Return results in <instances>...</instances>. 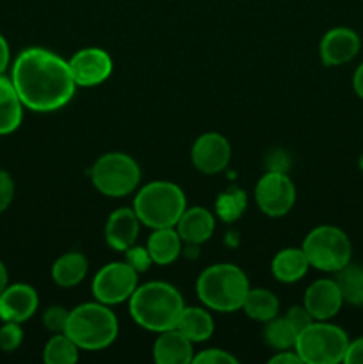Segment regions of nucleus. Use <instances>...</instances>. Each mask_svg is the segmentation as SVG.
<instances>
[{
  "mask_svg": "<svg viewBox=\"0 0 363 364\" xmlns=\"http://www.w3.org/2000/svg\"><path fill=\"white\" fill-rule=\"evenodd\" d=\"M11 80L25 109L34 112L59 110L77 89L66 60L39 46L20 52L13 63Z\"/></svg>",
  "mask_w": 363,
  "mask_h": 364,
  "instance_id": "1",
  "label": "nucleus"
},
{
  "mask_svg": "<svg viewBox=\"0 0 363 364\" xmlns=\"http://www.w3.org/2000/svg\"><path fill=\"white\" fill-rule=\"evenodd\" d=\"M128 306L134 322L152 333L174 329L185 308L180 291L164 281L139 284L128 299Z\"/></svg>",
  "mask_w": 363,
  "mask_h": 364,
  "instance_id": "2",
  "label": "nucleus"
},
{
  "mask_svg": "<svg viewBox=\"0 0 363 364\" xmlns=\"http://www.w3.org/2000/svg\"><path fill=\"white\" fill-rule=\"evenodd\" d=\"M249 288L244 270L233 263H216L203 270L196 281V294L201 304L219 313L242 309Z\"/></svg>",
  "mask_w": 363,
  "mask_h": 364,
  "instance_id": "3",
  "label": "nucleus"
},
{
  "mask_svg": "<svg viewBox=\"0 0 363 364\" xmlns=\"http://www.w3.org/2000/svg\"><path fill=\"white\" fill-rule=\"evenodd\" d=\"M117 318L110 306L102 302H85L70 311L64 334L82 350H103L117 338Z\"/></svg>",
  "mask_w": 363,
  "mask_h": 364,
  "instance_id": "4",
  "label": "nucleus"
},
{
  "mask_svg": "<svg viewBox=\"0 0 363 364\" xmlns=\"http://www.w3.org/2000/svg\"><path fill=\"white\" fill-rule=\"evenodd\" d=\"M187 208L184 191L173 181H152L139 188L134 199V212L139 220L152 230L174 228Z\"/></svg>",
  "mask_w": 363,
  "mask_h": 364,
  "instance_id": "5",
  "label": "nucleus"
},
{
  "mask_svg": "<svg viewBox=\"0 0 363 364\" xmlns=\"http://www.w3.org/2000/svg\"><path fill=\"white\" fill-rule=\"evenodd\" d=\"M349 347V336L342 327L327 320H313L298 334L294 350L305 364L344 363Z\"/></svg>",
  "mask_w": 363,
  "mask_h": 364,
  "instance_id": "6",
  "label": "nucleus"
},
{
  "mask_svg": "<svg viewBox=\"0 0 363 364\" xmlns=\"http://www.w3.org/2000/svg\"><path fill=\"white\" fill-rule=\"evenodd\" d=\"M301 249L310 267L322 272H338L352 259V244L345 231L330 224L313 228L306 235Z\"/></svg>",
  "mask_w": 363,
  "mask_h": 364,
  "instance_id": "7",
  "label": "nucleus"
},
{
  "mask_svg": "<svg viewBox=\"0 0 363 364\" xmlns=\"http://www.w3.org/2000/svg\"><path fill=\"white\" fill-rule=\"evenodd\" d=\"M141 167L130 155L110 151L100 156L91 167V183L107 198H125L139 187Z\"/></svg>",
  "mask_w": 363,
  "mask_h": 364,
  "instance_id": "8",
  "label": "nucleus"
},
{
  "mask_svg": "<svg viewBox=\"0 0 363 364\" xmlns=\"http://www.w3.org/2000/svg\"><path fill=\"white\" fill-rule=\"evenodd\" d=\"M139 274L127 262L107 263L96 272L91 290L98 302L107 306H116L128 301L139 287Z\"/></svg>",
  "mask_w": 363,
  "mask_h": 364,
  "instance_id": "9",
  "label": "nucleus"
},
{
  "mask_svg": "<svg viewBox=\"0 0 363 364\" xmlns=\"http://www.w3.org/2000/svg\"><path fill=\"white\" fill-rule=\"evenodd\" d=\"M295 185L285 171H269L255 187V201L260 212L269 217H283L295 203Z\"/></svg>",
  "mask_w": 363,
  "mask_h": 364,
  "instance_id": "10",
  "label": "nucleus"
},
{
  "mask_svg": "<svg viewBox=\"0 0 363 364\" xmlns=\"http://www.w3.org/2000/svg\"><path fill=\"white\" fill-rule=\"evenodd\" d=\"M68 66L75 84L82 87H93L103 84L112 75L114 64L105 50L89 46L73 53V57L68 60Z\"/></svg>",
  "mask_w": 363,
  "mask_h": 364,
  "instance_id": "11",
  "label": "nucleus"
},
{
  "mask_svg": "<svg viewBox=\"0 0 363 364\" xmlns=\"http://www.w3.org/2000/svg\"><path fill=\"white\" fill-rule=\"evenodd\" d=\"M231 146L224 135L206 132L199 135L191 149L192 166L203 174H217L230 164Z\"/></svg>",
  "mask_w": 363,
  "mask_h": 364,
  "instance_id": "12",
  "label": "nucleus"
},
{
  "mask_svg": "<svg viewBox=\"0 0 363 364\" xmlns=\"http://www.w3.org/2000/svg\"><path fill=\"white\" fill-rule=\"evenodd\" d=\"M362 48L358 32L347 27H335L322 36L319 45V55L324 66H342L354 59Z\"/></svg>",
  "mask_w": 363,
  "mask_h": 364,
  "instance_id": "13",
  "label": "nucleus"
},
{
  "mask_svg": "<svg viewBox=\"0 0 363 364\" xmlns=\"http://www.w3.org/2000/svg\"><path fill=\"white\" fill-rule=\"evenodd\" d=\"M38 291L25 283L7 284L0 294V320L23 323L38 311Z\"/></svg>",
  "mask_w": 363,
  "mask_h": 364,
  "instance_id": "14",
  "label": "nucleus"
},
{
  "mask_svg": "<svg viewBox=\"0 0 363 364\" xmlns=\"http://www.w3.org/2000/svg\"><path fill=\"white\" fill-rule=\"evenodd\" d=\"M302 306L313 320H331L344 306L340 288L335 279H317L306 288Z\"/></svg>",
  "mask_w": 363,
  "mask_h": 364,
  "instance_id": "15",
  "label": "nucleus"
},
{
  "mask_svg": "<svg viewBox=\"0 0 363 364\" xmlns=\"http://www.w3.org/2000/svg\"><path fill=\"white\" fill-rule=\"evenodd\" d=\"M139 224H141V220H139L134 208H117L116 212L110 213L105 230H103L107 245L112 247L114 251L125 252L137 240Z\"/></svg>",
  "mask_w": 363,
  "mask_h": 364,
  "instance_id": "16",
  "label": "nucleus"
},
{
  "mask_svg": "<svg viewBox=\"0 0 363 364\" xmlns=\"http://www.w3.org/2000/svg\"><path fill=\"white\" fill-rule=\"evenodd\" d=\"M194 358L192 341L174 329L159 333L153 343V359L157 364H189Z\"/></svg>",
  "mask_w": 363,
  "mask_h": 364,
  "instance_id": "17",
  "label": "nucleus"
},
{
  "mask_svg": "<svg viewBox=\"0 0 363 364\" xmlns=\"http://www.w3.org/2000/svg\"><path fill=\"white\" fill-rule=\"evenodd\" d=\"M174 230L180 235L182 242L199 245L214 235L216 219L210 213V210L203 208V206H192V208H185Z\"/></svg>",
  "mask_w": 363,
  "mask_h": 364,
  "instance_id": "18",
  "label": "nucleus"
},
{
  "mask_svg": "<svg viewBox=\"0 0 363 364\" xmlns=\"http://www.w3.org/2000/svg\"><path fill=\"white\" fill-rule=\"evenodd\" d=\"M310 269V262L306 258L305 251L301 247H287L281 249L276 256L273 258V276L276 277L280 283H298L306 276Z\"/></svg>",
  "mask_w": 363,
  "mask_h": 364,
  "instance_id": "19",
  "label": "nucleus"
},
{
  "mask_svg": "<svg viewBox=\"0 0 363 364\" xmlns=\"http://www.w3.org/2000/svg\"><path fill=\"white\" fill-rule=\"evenodd\" d=\"M23 117V103L14 89L13 80L0 75V135L13 134Z\"/></svg>",
  "mask_w": 363,
  "mask_h": 364,
  "instance_id": "20",
  "label": "nucleus"
},
{
  "mask_svg": "<svg viewBox=\"0 0 363 364\" xmlns=\"http://www.w3.org/2000/svg\"><path fill=\"white\" fill-rule=\"evenodd\" d=\"M152 262L157 265H171L177 262L182 252V238L174 228H159L153 230L146 244Z\"/></svg>",
  "mask_w": 363,
  "mask_h": 364,
  "instance_id": "21",
  "label": "nucleus"
},
{
  "mask_svg": "<svg viewBox=\"0 0 363 364\" xmlns=\"http://www.w3.org/2000/svg\"><path fill=\"white\" fill-rule=\"evenodd\" d=\"M177 329L184 336H187L192 343H201L210 340L214 334V318L210 311L205 308H196V306H185L180 318L177 322Z\"/></svg>",
  "mask_w": 363,
  "mask_h": 364,
  "instance_id": "22",
  "label": "nucleus"
},
{
  "mask_svg": "<svg viewBox=\"0 0 363 364\" xmlns=\"http://www.w3.org/2000/svg\"><path fill=\"white\" fill-rule=\"evenodd\" d=\"M88 269V258L82 252H66L53 262L52 279L53 283L63 288L77 287L78 283L84 281Z\"/></svg>",
  "mask_w": 363,
  "mask_h": 364,
  "instance_id": "23",
  "label": "nucleus"
},
{
  "mask_svg": "<svg viewBox=\"0 0 363 364\" xmlns=\"http://www.w3.org/2000/svg\"><path fill=\"white\" fill-rule=\"evenodd\" d=\"M242 309L251 320L265 323L280 315V301L265 288H249Z\"/></svg>",
  "mask_w": 363,
  "mask_h": 364,
  "instance_id": "24",
  "label": "nucleus"
},
{
  "mask_svg": "<svg viewBox=\"0 0 363 364\" xmlns=\"http://www.w3.org/2000/svg\"><path fill=\"white\" fill-rule=\"evenodd\" d=\"M335 277L345 304L363 306V267L349 262Z\"/></svg>",
  "mask_w": 363,
  "mask_h": 364,
  "instance_id": "25",
  "label": "nucleus"
},
{
  "mask_svg": "<svg viewBox=\"0 0 363 364\" xmlns=\"http://www.w3.org/2000/svg\"><path fill=\"white\" fill-rule=\"evenodd\" d=\"M78 350L80 348L68 334L57 333L46 341L43 361L46 364H75L78 361Z\"/></svg>",
  "mask_w": 363,
  "mask_h": 364,
  "instance_id": "26",
  "label": "nucleus"
},
{
  "mask_svg": "<svg viewBox=\"0 0 363 364\" xmlns=\"http://www.w3.org/2000/svg\"><path fill=\"white\" fill-rule=\"evenodd\" d=\"M263 340L274 350H288V348L295 347V340H298V331L287 322L285 316L278 315L276 318L265 322V329H263Z\"/></svg>",
  "mask_w": 363,
  "mask_h": 364,
  "instance_id": "27",
  "label": "nucleus"
},
{
  "mask_svg": "<svg viewBox=\"0 0 363 364\" xmlns=\"http://www.w3.org/2000/svg\"><path fill=\"white\" fill-rule=\"evenodd\" d=\"M246 206H248V196L244 191L235 187L221 192L219 198L216 199V212L224 223H235L246 212Z\"/></svg>",
  "mask_w": 363,
  "mask_h": 364,
  "instance_id": "28",
  "label": "nucleus"
},
{
  "mask_svg": "<svg viewBox=\"0 0 363 364\" xmlns=\"http://www.w3.org/2000/svg\"><path fill=\"white\" fill-rule=\"evenodd\" d=\"M23 341V331L21 323L4 322L0 327V350L14 352Z\"/></svg>",
  "mask_w": 363,
  "mask_h": 364,
  "instance_id": "29",
  "label": "nucleus"
},
{
  "mask_svg": "<svg viewBox=\"0 0 363 364\" xmlns=\"http://www.w3.org/2000/svg\"><path fill=\"white\" fill-rule=\"evenodd\" d=\"M68 315H70V311L64 309L63 306H50V308L43 313V326H45L52 334L64 333Z\"/></svg>",
  "mask_w": 363,
  "mask_h": 364,
  "instance_id": "30",
  "label": "nucleus"
},
{
  "mask_svg": "<svg viewBox=\"0 0 363 364\" xmlns=\"http://www.w3.org/2000/svg\"><path fill=\"white\" fill-rule=\"evenodd\" d=\"M125 262L132 267L137 274L146 272L152 267V256H149L148 249L141 247V245H132L125 251Z\"/></svg>",
  "mask_w": 363,
  "mask_h": 364,
  "instance_id": "31",
  "label": "nucleus"
},
{
  "mask_svg": "<svg viewBox=\"0 0 363 364\" xmlns=\"http://www.w3.org/2000/svg\"><path fill=\"white\" fill-rule=\"evenodd\" d=\"M194 364H237L238 359L231 355L230 352L221 350V348H206L192 358Z\"/></svg>",
  "mask_w": 363,
  "mask_h": 364,
  "instance_id": "32",
  "label": "nucleus"
},
{
  "mask_svg": "<svg viewBox=\"0 0 363 364\" xmlns=\"http://www.w3.org/2000/svg\"><path fill=\"white\" fill-rule=\"evenodd\" d=\"M283 316L287 318V322L298 331V334L313 322L312 315H310L308 309H306L305 306H292V308L287 309V313H285Z\"/></svg>",
  "mask_w": 363,
  "mask_h": 364,
  "instance_id": "33",
  "label": "nucleus"
},
{
  "mask_svg": "<svg viewBox=\"0 0 363 364\" xmlns=\"http://www.w3.org/2000/svg\"><path fill=\"white\" fill-rule=\"evenodd\" d=\"M14 198V181L7 171L0 169V213L6 212Z\"/></svg>",
  "mask_w": 363,
  "mask_h": 364,
  "instance_id": "34",
  "label": "nucleus"
},
{
  "mask_svg": "<svg viewBox=\"0 0 363 364\" xmlns=\"http://www.w3.org/2000/svg\"><path fill=\"white\" fill-rule=\"evenodd\" d=\"M345 364H363V336L349 341L347 352L344 358Z\"/></svg>",
  "mask_w": 363,
  "mask_h": 364,
  "instance_id": "35",
  "label": "nucleus"
},
{
  "mask_svg": "<svg viewBox=\"0 0 363 364\" xmlns=\"http://www.w3.org/2000/svg\"><path fill=\"white\" fill-rule=\"evenodd\" d=\"M270 364H302V359L299 358L298 352L294 348H288V350H278L276 355L269 359Z\"/></svg>",
  "mask_w": 363,
  "mask_h": 364,
  "instance_id": "36",
  "label": "nucleus"
},
{
  "mask_svg": "<svg viewBox=\"0 0 363 364\" xmlns=\"http://www.w3.org/2000/svg\"><path fill=\"white\" fill-rule=\"evenodd\" d=\"M11 63V50L7 39L0 34V75L6 73L7 66Z\"/></svg>",
  "mask_w": 363,
  "mask_h": 364,
  "instance_id": "37",
  "label": "nucleus"
},
{
  "mask_svg": "<svg viewBox=\"0 0 363 364\" xmlns=\"http://www.w3.org/2000/svg\"><path fill=\"white\" fill-rule=\"evenodd\" d=\"M352 89L363 100V63L356 68L354 75H352Z\"/></svg>",
  "mask_w": 363,
  "mask_h": 364,
  "instance_id": "38",
  "label": "nucleus"
},
{
  "mask_svg": "<svg viewBox=\"0 0 363 364\" xmlns=\"http://www.w3.org/2000/svg\"><path fill=\"white\" fill-rule=\"evenodd\" d=\"M7 284H9V274H7L6 265H4V263L0 262V294H2V291L6 290Z\"/></svg>",
  "mask_w": 363,
  "mask_h": 364,
  "instance_id": "39",
  "label": "nucleus"
},
{
  "mask_svg": "<svg viewBox=\"0 0 363 364\" xmlns=\"http://www.w3.org/2000/svg\"><path fill=\"white\" fill-rule=\"evenodd\" d=\"M358 167H359V169L363 171V155L359 156V160H358Z\"/></svg>",
  "mask_w": 363,
  "mask_h": 364,
  "instance_id": "40",
  "label": "nucleus"
}]
</instances>
